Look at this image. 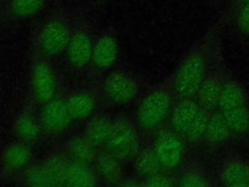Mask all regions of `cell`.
<instances>
[{
  "instance_id": "cell-2",
  "label": "cell",
  "mask_w": 249,
  "mask_h": 187,
  "mask_svg": "<svg viewBox=\"0 0 249 187\" xmlns=\"http://www.w3.org/2000/svg\"><path fill=\"white\" fill-rule=\"evenodd\" d=\"M176 98L169 76L143 92L136 101L133 121L145 138L150 139L167 125Z\"/></svg>"
},
{
  "instance_id": "cell-34",
  "label": "cell",
  "mask_w": 249,
  "mask_h": 187,
  "mask_svg": "<svg viewBox=\"0 0 249 187\" xmlns=\"http://www.w3.org/2000/svg\"><path fill=\"white\" fill-rule=\"evenodd\" d=\"M0 1H1V0H0Z\"/></svg>"
},
{
  "instance_id": "cell-15",
  "label": "cell",
  "mask_w": 249,
  "mask_h": 187,
  "mask_svg": "<svg viewBox=\"0 0 249 187\" xmlns=\"http://www.w3.org/2000/svg\"><path fill=\"white\" fill-rule=\"evenodd\" d=\"M120 44L114 31H103L95 40L90 66L97 72H107L118 61Z\"/></svg>"
},
{
  "instance_id": "cell-7",
  "label": "cell",
  "mask_w": 249,
  "mask_h": 187,
  "mask_svg": "<svg viewBox=\"0 0 249 187\" xmlns=\"http://www.w3.org/2000/svg\"><path fill=\"white\" fill-rule=\"evenodd\" d=\"M150 141L163 172L176 175L189 149L183 138L167 126L154 134Z\"/></svg>"
},
{
  "instance_id": "cell-23",
  "label": "cell",
  "mask_w": 249,
  "mask_h": 187,
  "mask_svg": "<svg viewBox=\"0 0 249 187\" xmlns=\"http://www.w3.org/2000/svg\"><path fill=\"white\" fill-rule=\"evenodd\" d=\"M131 165L133 175L141 180L142 186L146 179L162 171L150 139L144 142L143 146L132 160Z\"/></svg>"
},
{
  "instance_id": "cell-8",
  "label": "cell",
  "mask_w": 249,
  "mask_h": 187,
  "mask_svg": "<svg viewBox=\"0 0 249 187\" xmlns=\"http://www.w3.org/2000/svg\"><path fill=\"white\" fill-rule=\"evenodd\" d=\"M224 55V48L223 45H221L216 51L211 64L195 95L197 103L208 111H213L218 108L221 88L229 69Z\"/></svg>"
},
{
  "instance_id": "cell-11",
  "label": "cell",
  "mask_w": 249,
  "mask_h": 187,
  "mask_svg": "<svg viewBox=\"0 0 249 187\" xmlns=\"http://www.w3.org/2000/svg\"><path fill=\"white\" fill-rule=\"evenodd\" d=\"M234 144L231 132L219 109L210 111L199 151L206 157L223 155Z\"/></svg>"
},
{
  "instance_id": "cell-25",
  "label": "cell",
  "mask_w": 249,
  "mask_h": 187,
  "mask_svg": "<svg viewBox=\"0 0 249 187\" xmlns=\"http://www.w3.org/2000/svg\"><path fill=\"white\" fill-rule=\"evenodd\" d=\"M221 112L233 143H244L249 131V104Z\"/></svg>"
},
{
  "instance_id": "cell-16",
  "label": "cell",
  "mask_w": 249,
  "mask_h": 187,
  "mask_svg": "<svg viewBox=\"0 0 249 187\" xmlns=\"http://www.w3.org/2000/svg\"><path fill=\"white\" fill-rule=\"evenodd\" d=\"M12 132L15 139L30 145L37 143L42 138L44 131L39 114L35 111L32 103L22 107L17 114L13 123Z\"/></svg>"
},
{
  "instance_id": "cell-4",
  "label": "cell",
  "mask_w": 249,
  "mask_h": 187,
  "mask_svg": "<svg viewBox=\"0 0 249 187\" xmlns=\"http://www.w3.org/2000/svg\"><path fill=\"white\" fill-rule=\"evenodd\" d=\"M144 138L133 119L119 115L114 118L113 128L103 150L124 164L131 163L143 146Z\"/></svg>"
},
{
  "instance_id": "cell-30",
  "label": "cell",
  "mask_w": 249,
  "mask_h": 187,
  "mask_svg": "<svg viewBox=\"0 0 249 187\" xmlns=\"http://www.w3.org/2000/svg\"><path fill=\"white\" fill-rule=\"evenodd\" d=\"M143 186H153V187H170L177 186L176 176L163 171H160L143 182Z\"/></svg>"
},
{
  "instance_id": "cell-12",
  "label": "cell",
  "mask_w": 249,
  "mask_h": 187,
  "mask_svg": "<svg viewBox=\"0 0 249 187\" xmlns=\"http://www.w3.org/2000/svg\"><path fill=\"white\" fill-rule=\"evenodd\" d=\"M39 118L44 134L57 136L65 133L74 123L65 103L64 95H58L39 107Z\"/></svg>"
},
{
  "instance_id": "cell-29",
  "label": "cell",
  "mask_w": 249,
  "mask_h": 187,
  "mask_svg": "<svg viewBox=\"0 0 249 187\" xmlns=\"http://www.w3.org/2000/svg\"><path fill=\"white\" fill-rule=\"evenodd\" d=\"M45 0H10L9 9L17 19H29L37 15L43 8Z\"/></svg>"
},
{
  "instance_id": "cell-13",
  "label": "cell",
  "mask_w": 249,
  "mask_h": 187,
  "mask_svg": "<svg viewBox=\"0 0 249 187\" xmlns=\"http://www.w3.org/2000/svg\"><path fill=\"white\" fill-rule=\"evenodd\" d=\"M95 38L86 27L73 29L64 56L67 63L76 70L86 69L90 65Z\"/></svg>"
},
{
  "instance_id": "cell-18",
  "label": "cell",
  "mask_w": 249,
  "mask_h": 187,
  "mask_svg": "<svg viewBox=\"0 0 249 187\" xmlns=\"http://www.w3.org/2000/svg\"><path fill=\"white\" fill-rule=\"evenodd\" d=\"M195 97L177 96L167 121V127L181 137L201 110Z\"/></svg>"
},
{
  "instance_id": "cell-28",
  "label": "cell",
  "mask_w": 249,
  "mask_h": 187,
  "mask_svg": "<svg viewBox=\"0 0 249 187\" xmlns=\"http://www.w3.org/2000/svg\"><path fill=\"white\" fill-rule=\"evenodd\" d=\"M210 111L201 108L195 121L182 135L189 150H199L205 133Z\"/></svg>"
},
{
  "instance_id": "cell-31",
  "label": "cell",
  "mask_w": 249,
  "mask_h": 187,
  "mask_svg": "<svg viewBox=\"0 0 249 187\" xmlns=\"http://www.w3.org/2000/svg\"><path fill=\"white\" fill-rule=\"evenodd\" d=\"M249 2V0H229L228 3V10L226 14L223 16L225 19H228L231 18L242 5Z\"/></svg>"
},
{
  "instance_id": "cell-19",
  "label": "cell",
  "mask_w": 249,
  "mask_h": 187,
  "mask_svg": "<svg viewBox=\"0 0 249 187\" xmlns=\"http://www.w3.org/2000/svg\"><path fill=\"white\" fill-rule=\"evenodd\" d=\"M249 104V90L229 67L218 99L221 111L230 110Z\"/></svg>"
},
{
  "instance_id": "cell-22",
  "label": "cell",
  "mask_w": 249,
  "mask_h": 187,
  "mask_svg": "<svg viewBox=\"0 0 249 187\" xmlns=\"http://www.w3.org/2000/svg\"><path fill=\"white\" fill-rule=\"evenodd\" d=\"M113 123L114 117L106 113L96 112L85 122L82 133L92 145L101 150L110 136Z\"/></svg>"
},
{
  "instance_id": "cell-20",
  "label": "cell",
  "mask_w": 249,
  "mask_h": 187,
  "mask_svg": "<svg viewBox=\"0 0 249 187\" xmlns=\"http://www.w3.org/2000/svg\"><path fill=\"white\" fill-rule=\"evenodd\" d=\"M69 162L92 166L98 155L99 149L92 145L81 132L70 136L59 151Z\"/></svg>"
},
{
  "instance_id": "cell-24",
  "label": "cell",
  "mask_w": 249,
  "mask_h": 187,
  "mask_svg": "<svg viewBox=\"0 0 249 187\" xmlns=\"http://www.w3.org/2000/svg\"><path fill=\"white\" fill-rule=\"evenodd\" d=\"M99 183V179L92 166L76 164L66 160L63 168L62 186L91 187L96 186Z\"/></svg>"
},
{
  "instance_id": "cell-26",
  "label": "cell",
  "mask_w": 249,
  "mask_h": 187,
  "mask_svg": "<svg viewBox=\"0 0 249 187\" xmlns=\"http://www.w3.org/2000/svg\"><path fill=\"white\" fill-rule=\"evenodd\" d=\"M225 21L235 41L242 46H249V2Z\"/></svg>"
},
{
  "instance_id": "cell-9",
  "label": "cell",
  "mask_w": 249,
  "mask_h": 187,
  "mask_svg": "<svg viewBox=\"0 0 249 187\" xmlns=\"http://www.w3.org/2000/svg\"><path fill=\"white\" fill-rule=\"evenodd\" d=\"M215 186H249V156L229 149L219 160L214 170Z\"/></svg>"
},
{
  "instance_id": "cell-32",
  "label": "cell",
  "mask_w": 249,
  "mask_h": 187,
  "mask_svg": "<svg viewBox=\"0 0 249 187\" xmlns=\"http://www.w3.org/2000/svg\"><path fill=\"white\" fill-rule=\"evenodd\" d=\"M245 144H247L248 146H249V131H248V133H247V137H246V139H245V142H244Z\"/></svg>"
},
{
  "instance_id": "cell-3",
  "label": "cell",
  "mask_w": 249,
  "mask_h": 187,
  "mask_svg": "<svg viewBox=\"0 0 249 187\" xmlns=\"http://www.w3.org/2000/svg\"><path fill=\"white\" fill-rule=\"evenodd\" d=\"M143 80L130 70H111L100 84L102 99L113 106H125L138 100L144 92Z\"/></svg>"
},
{
  "instance_id": "cell-1",
  "label": "cell",
  "mask_w": 249,
  "mask_h": 187,
  "mask_svg": "<svg viewBox=\"0 0 249 187\" xmlns=\"http://www.w3.org/2000/svg\"><path fill=\"white\" fill-rule=\"evenodd\" d=\"M224 17L210 25L204 33L183 54L169 74L177 96L195 97L218 48L223 45Z\"/></svg>"
},
{
  "instance_id": "cell-5",
  "label": "cell",
  "mask_w": 249,
  "mask_h": 187,
  "mask_svg": "<svg viewBox=\"0 0 249 187\" xmlns=\"http://www.w3.org/2000/svg\"><path fill=\"white\" fill-rule=\"evenodd\" d=\"M59 77L49 59L38 55L29 71V95L34 106H42L59 95Z\"/></svg>"
},
{
  "instance_id": "cell-10",
  "label": "cell",
  "mask_w": 249,
  "mask_h": 187,
  "mask_svg": "<svg viewBox=\"0 0 249 187\" xmlns=\"http://www.w3.org/2000/svg\"><path fill=\"white\" fill-rule=\"evenodd\" d=\"M175 176L177 186H215L214 171H210L205 163V157L199 150H189Z\"/></svg>"
},
{
  "instance_id": "cell-21",
  "label": "cell",
  "mask_w": 249,
  "mask_h": 187,
  "mask_svg": "<svg viewBox=\"0 0 249 187\" xmlns=\"http://www.w3.org/2000/svg\"><path fill=\"white\" fill-rule=\"evenodd\" d=\"M124 165L118 158L101 149L92 167L99 182L106 185H121L125 177Z\"/></svg>"
},
{
  "instance_id": "cell-14",
  "label": "cell",
  "mask_w": 249,
  "mask_h": 187,
  "mask_svg": "<svg viewBox=\"0 0 249 187\" xmlns=\"http://www.w3.org/2000/svg\"><path fill=\"white\" fill-rule=\"evenodd\" d=\"M32 145L14 139L8 142L0 152V167L9 175L18 176L35 162Z\"/></svg>"
},
{
  "instance_id": "cell-27",
  "label": "cell",
  "mask_w": 249,
  "mask_h": 187,
  "mask_svg": "<svg viewBox=\"0 0 249 187\" xmlns=\"http://www.w3.org/2000/svg\"><path fill=\"white\" fill-rule=\"evenodd\" d=\"M25 186L51 187L55 186L52 174L44 160L34 162L21 174L18 176Z\"/></svg>"
},
{
  "instance_id": "cell-6",
  "label": "cell",
  "mask_w": 249,
  "mask_h": 187,
  "mask_svg": "<svg viewBox=\"0 0 249 187\" xmlns=\"http://www.w3.org/2000/svg\"><path fill=\"white\" fill-rule=\"evenodd\" d=\"M73 29L65 19L61 17L50 18L37 32L36 54L48 59L64 55Z\"/></svg>"
},
{
  "instance_id": "cell-17",
  "label": "cell",
  "mask_w": 249,
  "mask_h": 187,
  "mask_svg": "<svg viewBox=\"0 0 249 187\" xmlns=\"http://www.w3.org/2000/svg\"><path fill=\"white\" fill-rule=\"evenodd\" d=\"M67 109L75 122H86L97 112L98 95L89 89H78L64 95Z\"/></svg>"
},
{
  "instance_id": "cell-33",
  "label": "cell",
  "mask_w": 249,
  "mask_h": 187,
  "mask_svg": "<svg viewBox=\"0 0 249 187\" xmlns=\"http://www.w3.org/2000/svg\"><path fill=\"white\" fill-rule=\"evenodd\" d=\"M207 1H209L210 4H215V3H217L218 0H207Z\"/></svg>"
}]
</instances>
